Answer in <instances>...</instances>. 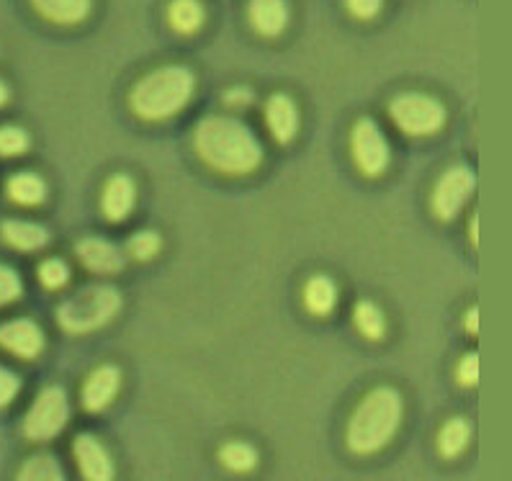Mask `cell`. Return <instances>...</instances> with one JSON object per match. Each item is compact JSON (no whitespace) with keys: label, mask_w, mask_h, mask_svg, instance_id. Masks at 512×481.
<instances>
[{"label":"cell","mask_w":512,"mask_h":481,"mask_svg":"<svg viewBox=\"0 0 512 481\" xmlns=\"http://www.w3.org/2000/svg\"><path fill=\"white\" fill-rule=\"evenodd\" d=\"M168 21L178 34H196L204 26V6L199 0H173L168 8Z\"/></svg>","instance_id":"obj_21"},{"label":"cell","mask_w":512,"mask_h":481,"mask_svg":"<svg viewBox=\"0 0 512 481\" xmlns=\"http://www.w3.org/2000/svg\"><path fill=\"white\" fill-rule=\"evenodd\" d=\"M0 348L31 361L44 350V335L37 322L31 319H11L6 325H0Z\"/></svg>","instance_id":"obj_9"},{"label":"cell","mask_w":512,"mask_h":481,"mask_svg":"<svg viewBox=\"0 0 512 481\" xmlns=\"http://www.w3.org/2000/svg\"><path fill=\"white\" fill-rule=\"evenodd\" d=\"M19 479L24 481H62L65 474H62V466L55 456L49 453H39V456L26 458V463L21 466Z\"/></svg>","instance_id":"obj_24"},{"label":"cell","mask_w":512,"mask_h":481,"mask_svg":"<svg viewBox=\"0 0 512 481\" xmlns=\"http://www.w3.org/2000/svg\"><path fill=\"white\" fill-rule=\"evenodd\" d=\"M476 188V178L469 168L456 165L440 175L438 186L433 191V211L438 219H453L458 211L464 209L466 201Z\"/></svg>","instance_id":"obj_8"},{"label":"cell","mask_w":512,"mask_h":481,"mask_svg":"<svg viewBox=\"0 0 512 481\" xmlns=\"http://www.w3.org/2000/svg\"><path fill=\"white\" fill-rule=\"evenodd\" d=\"M350 8V13L356 16V19H374V16H379L381 6H384V0H345Z\"/></svg>","instance_id":"obj_31"},{"label":"cell","mask_w":512,"mask_h":481,"mask_svg":"<svg viewBox=\"0 0 512 481\" xmlns=\"http://www.w3.org/2000/svg\"><path fill=\"white\" fill-rule=\"evenodd\" d=\"M471 440V427L464 417H453L438 433V451L443 458H456L466 451Z\"/></svg>","instance_id":"obj_20"},{"label":"cell","mask_w":512,"mask_h":481,"mask_svg":"<svg viewBox=\"0 0 512 481\" xmlns=\"http://www.w3.org/2000/svg\"><path fill=\"white\" fill-rule=\"evenodd\" d=\"M31 6L49 24L60 26L80 24L91 13V0H31Z\"/></svg>","instance_id":"obj_16"},{"label":"cell","mask_w":512,"mask_h":481,"mask_svg":"<svg viewBox=\"0 0 512 481\" xmlns=\"http://www.w3.org/2000/svg\"><path fill=\"white\" fill-rule=\"evenodd\" d=\"M80 263L91 273H101V276H111L124 268V255L114 242L103 240V237H83L75 245Z\"/></svg>","instance_id":"obj_11"},{"label":"cell","mask_w":512,"mask_h":481,"mask_svg":"<svg viewBox=\"0 0 512 481\" xmlns=\"http://www.w3.org/2000/svg\"><path fill=\"white\" fill-rule=\"evenodd\" d=\"M29 134L21 127H0V155L16 157L29 150Z\"/></svg>","instance_id":"obj_27"},{"label":"cell","mask_w":512,"mask_h":481,"mask_svg":"<svg viewBox=\"0 0 512 481\" xmlns=\"http://www.w3.org/2000/svg\"><path fill=\"white\" fill-rule=\"evenodd\" d=\"M73 456L80 466V474L91 481H109L114 476V461L101 440L91 433H80L73 443Z\"/></svg>","instance_id":"obj_10"},{"label":"cell","mask_w":512,"mask_h":481,"mask_svg":"<svg viewBox=\"0 0 512 481\" xmlns=\"http://www.w3.org/2000/svg\"><path fill=\"white\" fill-rule=\"evenodd\" d=\"M266 121L273 139L286 145L296 137V129H299V109L286 93H276L266 103Z\"/></svg>","instance_id":"obj_14"},{"label":"cell","mask_w":512,"mask_h":481,"mask_svg":"<svg viewBox=\"0 0 512 481\" xmlns=\"http://www.w3.org/2000/svg\"><path fill=\"white\" fill-rule=\"evenodd\" d=\"M3 232V240L8 242L16 250H24V253H34V250H42L44 245L49 242L47 229L42 224L26 222V219H8L0 227Z\"/></svg>","instance_id":"obj_17"},{"label":"cell","mask_w":512,"mask_h":481,"mask_svg":"<svg viewBox=\"0 0 512 481\" xmlns=\"http://www.w3.org/2000/svg\"><path fill=\"white\" fill-rule=\"evenodd\" d=\"M8 96H11V93H8V85L3 83V80H0V106H3V103L8 101Z\"/></svg>","instance_id":"obj_35"},{"label":"cell","mask_w":512,"mask_h":481,"mask_svg":"<svg viewBox=\"0 0 512 481\" xmlns=\"http://www.w3.org/2000/svg\"><path fill=\"white\" fill-rule=\"evenodd\" d=\"M353 322H356L358 332L368 340H381L386 332L384 312L376 307L374 301H358L356 309H353Z\"/></svg>","instance_id":"obj_23"},{"label":"cell","mask_w":512,"mask_h":481,"mask_svg":"<svg viewBox=\"0 0 512 481\" xmlns=\"http://www.w3.org/2000/svg\"><path fill=\"white\" fill-rule=\"evenodd\" d=\"M389 116L410 137H430L446 124V106L428 93H402L389 106Z\"/></svg>","instance_id":"obj_5"},{"label":"cell","mask_w":512,"mask_h":481,"mask_svg":"<svg viewBox=\"0 0 512 481\" xmlns=\"http://www.w3.org/2000/svg\"><path fill=\"white\" fill-rule=\"evenodd\" d=\"M464 327L471 332V335H476V332H479V309L476 307L469 309V314H466V319H464Z\"/></svg>","instance_id":"obj_33"},{"label":"cell","mask_w":512,"mask_h":481,"mask_svg":"<svg viewBox=\"0 0 512 481\" xmlns=\"http://www.w3.org/2000/svg\"><path fill=\"white\" fill-rule=\"evenodd\" d=\"M350 152H353V160H356V168L361 170L368 178H376V175L384 173L389 168V142H386L384 132L376 124L374 119L356 121L353 134H350Z\"/></svg>","instance_id":"obj_7"},{"label":"cell","mask_w":512,"mask_h":481,"mask_svg":"<svg viewBox=\"0 0 512 481\" xmlns=\"http://www.w3.org/2000/svg\"><path fill=\"white\" fill-rule=\"evenodd\" d=\"M456 379L461 386H476L479 384V355L469 353L461 358L456 368Z\"/></svg>","instance_id":"obj_29"},{"label":"cell","mask_w":512,"mask_h":481,"mask_svg":"<svg viewBox=\"0 0 512 481\" xmlns=\"http://www.w3.org/2000/svg\"><path fill=\"white\" fill-rule=\"evenodd\" d=\"M121 389V371L116 366H101L85 379L83 407L88 412H103L116 399Z\"/></svg>","instance_id":"obj_12"},{"label":"cell","mask_w":512,"mask_h":481,"mask_svg":"<svg viewBox=\"0 0 512 481\" xmlns=\"http://www.w3.org/2000/svg\"><path fill=\"white\" fill-rule=\"evenodd\" d=\"M137 201V186L129 175H114L109 178L101 196V209L109 222H124Z\"/></svg>","instance_id":"obj_13"},{"label":"cell","mask_w":512,"mask_h":481,"mask_svg":"<svg viewBox=\"0 0 512 481\" xmlns=\"http://www.w3.org/2000/svg\"><path fill=\"white\" fill-rule=\"evenodd\" d=\"M21 391V379L6 366H0V407H6Z\"/></svg>","instance_id":"obj_30"},{"label":"cell","mask_w":512,"mask_h":481,"mask_svg":"<svg viewBox=\"0 0 512 481\" xmlns=\"http://www.w3.org/2000/svg\"><path fill=\"white\" fill-rule=\"evenodd\" d=\"M469 237L474 245H479V219L471 217V224H469Z\"/></svg>","instance_id":"obj_34"},{"label":"cell","mask_w":512,"mask_h":481,"mask_svg":"<svg viewBox=\"0 0 512 481\" xmlns=\"http://www.w3.org/2000/svg\"><path fill=\"white\" fill-rule=\"evenodd\" d=\"M224 101H227V106H232V109H245V106L253 103V91H250V88H229Z\"/></svg>","instance_id":"obj_32"},{"label":"cell","mask_w":512,"mask_h":481,"mask_svg":"<svg viewBox=\"0 0 512 481\" xmlns=\"http://www.w3.org/2000/svg\"><path fill=\"white\" fill-rule=\"evenodd\" d=\"M304 304H307V309L312 314L325 317L338 304V286L327 276L309 278L307 286H304Z\"/></svg>","instance_id":"obj_18"},{"label":"cell","mask_w":512,"mask_h":481,"mask_svg":"<svg viewBox=\"0 0 512 481\" xmlns=\"http://www.w3.org/2000/svg\"><path fill=\"white\" fill-rule=\"evenodd\" d=\"M8 196L21 206H39L47 199V186H44V181L37 173L21 170V173H16L8 181Z\"/></svg>","instance_id":"obj_19"},{"label":"cell","mask_w":512,"mask_h":481,"mask_svg":"<svg viewBox=\"0 0 512 481\" xmlns=\"http://www.w3.org/2000/svg\"><path fill=\"white\" fill-rule=\"evenodd\" d=\"M289 21L286 0H250V24L263 37H278Z\"/></svg>","instance_id":"obj_15"},{"label":"cell","mask_w":512,"mask_h":481,"mask_svg":"<svg viewBox=\"0 0 512 481\" xmlns=\"http://www.w3.org/2000/svg\"><path fill=\"white\" fill-rule=\"evenodd\" d=\"M402 397L392 386H376L368 391L366 397L358 402L356 412L350 415L348 422V448L358 456H371L379 453L389 440L397 435L402 425Z\"/></svg>","instance_id":"obj_2"},{"label":"cell","mask_w":512,"mask_h":481,"mask_svg":"<svg viewBox=\"0 0 512 481\" xmlns=\"http://www.w3.org/2000/svg\"><path fill=\"white\" fill-rule=\"evenodd\" d=\"M196 75L183 65H165L150 70L134 83L129 109L142 121H165L181 114L193 98Z\"/></svg>","instance_id":"obj_3"},{"label":"cell","mask_w":512,"mask_h":481,"mask_svg":"<svg viewBox=\"0 0 512 481\" xmlns=\"http://www.w3.org/2000/svg\"><path fill=\"white\" fill-rule=\"evenodd\" d=\"M193 147L211 170L247 175L263 163V145L250 127L232 116H206L196 124Z\"/></svg>","instance_id":"obj_1"},{"label":"cell","mask_w":512,"mask_h":481,"mask_svg":"<svg viewBox=\"0 0 512 481\" xmlns=\"http://www.w3.org/2000/svg\"><path fill=\"white\" fill-rule=\"evenodd\" d=\"M39 281H42L44 289L57 291L62 289L67 281H70V268L62 263L60 258H49L39 265Z\"/></svg>","instance_id":"obj_26"},{"label":"cell","mask_w":512,"mask_h":481,"mask_svg":"<svg viewBox=\"0 0 512 481\" xmlns=\"http://www.w3.org/2000/svg\"><path fill=\"white\" fill-rule=\"evenodd\" d=\"M24 291V283H21L19 273L13 271V268H6V265H0V307H6L11 301H16Z\"/></svg>","instance_id":"obj_28"},{"label":"cell","mask_w":512,"mask_h":481,"mask_svg":"<svg viewBox=\"0 0 512 481\" xmlns=\"http://www.w3.org/2000/svg\"><path fill=\"white\" fill-rule=\"evenodd\" d=\"M121 309V294L114 286L106 283H93L85 289L75 291L70 299H65L57 309V319H60L62 330L70 335H85L98 327L109 325L111 319L119 314Z\"/></svg>","instance_id":"obj_4"},{"label":"cell","mask_w":512,"mask_h":481,"mask_svg":"<svg viewBox=\"0 0 512 481\" xmlns=\"http://www.w3.org/2000/svg\"><path fill=\"white\" fill-rule=\"evenodd\" d=\"M129 255L137 260H152L157 253H160V247H163V240H160V235L157 232H152V229H145V232H137V235H132V240H129Z\"/></svg>","instance_id":"obj_25"},{"label":"cell","mask_w":512,"mask_h":481,"mask_svg":"<svg viewBox=\"0 0 512 481\" xmlns=\"http://www.w3.org/2000/svg\"><path fill=\"white\" fill-rule=\"evenodd\" d=\"M219 461L235 474H247V471H253L258 466V451L245 440H229L219 451Z\"/></svg>","instance_id":"obj_22"},{"label":"cell","mask_w":512,"mask_h":481,"mask_svg":"<svg viewBox=\"0 0 512 481\" xmlns=\"http://www.w3.org/2000/svg\"><path fill=\"white\" fill-rule=\"evenodd\" d=\"M67 420H70V399H67L62 386H47L39 391V397L26 412L24 433L29 440H52L65 430Z\"/></svg>","instance_id":"obj_6"}]
</instances>
